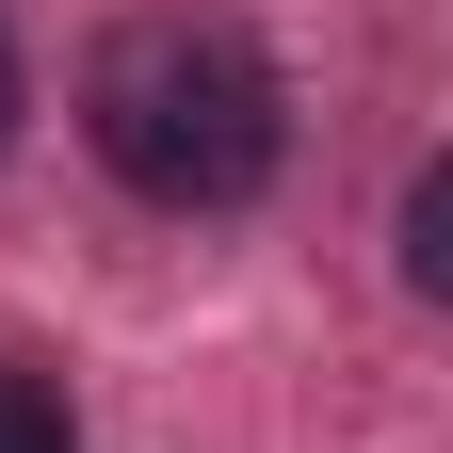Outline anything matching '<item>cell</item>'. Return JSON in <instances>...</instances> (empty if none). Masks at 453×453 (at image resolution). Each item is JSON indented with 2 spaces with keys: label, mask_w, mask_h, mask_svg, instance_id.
Here are the masks:
<instances>
[{
  "label": "cell",
  "mask_w": 453,
  "mask_h": 453,
  "mask_svg": "<svg viewBox=\"0 0 453 453\" xmlns=\"http://www.w3.org/2000/svg\"><path fill=\"white\" fill-rule=\"evenodd\" d=\"M81 113H97V162L130 195H162V211H243L259 179H275V65L226 17H130L97 49V81H81Z\"/></svg>",
  "instance_id": "1"
},
{
  "label": "cell",
  "mask_w": 453,
  "mask_h": 453,
  "mask_svg": "<svg viewBox=\"0 0 453 453\" xmlns=\"http://www.w3.org/2000/svg\"><path fill=\"white\" fill-rule=\"evenodd\" d=\"M0 453H81V421H65L49 372H0Z\"/></svg>",
  "instance_id": "2"
},
{
  "label": "cell",
  "mask_w": 453,
  "mask_h": 453,
  "mask_svg": "<svg viewBox=\"0 0 453 453\" xmlns=\"http://www.w3.org/2000/svg\"><path fill=\"white\" fill-rule=\"evenodd\" d=\"M405 292H453V179H405Z\"/></svg>",
  "instance_id": "3"
},
{
  "label": "cell",
  "mask_w": 453,
  "mask_h": 453,
  "mask_svg": "<svg viewBox=\"0 0 453 453\" xmlns=\"http://www.w3.org/2000/svg\"><path fill=\"white\" fill-rule=\"evenodd\" d=\"M0 146H17V33H0Z\"/></svg>",
  "instance_id": "4"
}]
</instances>
